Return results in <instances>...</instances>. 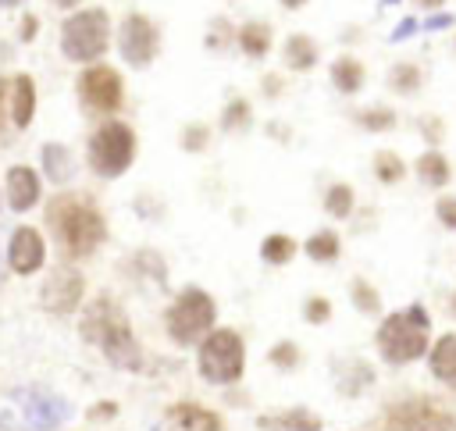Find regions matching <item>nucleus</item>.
Segmentation results:
<instances>
[{"mask_svg": "<svg viewBox=\"0 0 456 431\" xmlns=\"http://www.w3.org/2000/svg\"><path fill=\"white\" fill-rule=\"evenodd\" d=\"M78 335L89 346H96L110 367H118L125 374H139L146 367V353L132 331L125 306L107 292H100L86 303V310L78 317Z\"/></svg>", "mask_w": 456, "mask_h": 431, "instance_id": "obj_1", "label": "nucleus"}, {"mask_svg": "<svg viewBox=\"0 0 456 431\" xmlns=\"http://www.w3.org/2000/svg\"><path fill=\"white\" fill-rule=\"evenodd\" d=\"M46 228L57 239L64 260H89L107 242V217L82 192H57L46 203Z\"/></svg>", "mask_w": 456, "mask_h": 431, "instance_id": "obj_2", "label": "nucleus"}, {"mask_svg": "<svg viewBox=\"0 0 456 431\" xmlns=\"http://www.w3.org/2000/svg\"><path fill=\"white\" fill-rule=\"evenodd\" d=\"M431 313L424 303H406L378 321L374 349L388 367H410L431 353Z\"/></svg>", "mask_w": 456, "mask_h": 431, "instance_id": "obj_3", "label": "nucleus"}, {"mask_svg": "<svg viewBox=\"0 0 456 431\" xmlns=\"http://www.w3.org/2000/svg\"><path fill=\"white\" fill-rule=\"evenodd\" d=\"M217 328V303L200 285H182L164 310V331L178 349H196Z\"/></svg>", "mask_w": 456, "mask_h": 431, "instance_id": "obj_4", "label": "nucleus"}, {"mask_svg": "<svg viewBox=\"0 0 456 431\" xmlns=\"http://www.w3.org/2000/svg\"><path fill=\"white\" fill-rule=\"evenodd\" d=\"M196 374L214 388H235L246 378V338L235 328L217 324L196 346Z\"/></svg>", "mask_w": 456, "mask_h": 431, "instance_id": "obj_5", "label": "nucleus"}, {"mask_svg": "<svg viewBox=\"0 0 456 431\" xmlns=\"http://www.w3.org/2000/svg\"><path fill=\"white\" fill-rule=\"evenodd\" d=\"M378 431H456V410L438 395H403L381 410Z\"/></svg>", "mask_w": 456, "mask_h": 431, "instance_id": "obj_6", "label": "nucleus"}, {"mask_svg": "<svg viewBox=\"0 0 456 431\" xmlns=\"http://www.w3.org/2000/svg\"><path fill=\"white\" fill-rule=\"evenodd\" d=\"M86 160L100 178H121L135 160V132L125 121H103L86 146Z\"/></svg>", "mask_w": 456, "mask_h": 431, "instance_id": "obj_7", "label": "nucleus"}, {"mask_svg": "<svg viewBox=\"0 0 456 431\" xmlns=\"http://www.w3.org/2000/svg\"><path fill=\"white\" fill-rule=\"evenodd\" d=\"M110 43V18L103 7H86L64 18L61 25V50L68 61H96Z\"/></svg>", "mask_w": 456, "mask_h": 431, "instance_id": "obj_8", "label": "nucleus"}, {"mask_svg": "<svg viewBox=\"0 0 456 431\" xmlns=\"http://www.w3.org/2000/svg\"><path fill=\"white\" fill-rule=\"evenodd\" d=\"M82 299H86V274L78 267H71V264L53 267L39 285V306L46 313H53V317L75 313L82 306Z\"/></svg>", "mask_w": 456, "mask_h": 431, "instance_id": "obj_9", "label": "nucleus"}, {"mask_svg": "<svg viewBox=\"0 0 456 431\" xmlns=\"http://www.w3.org/2000/svg\"><path fill=\"white\" fill-rule=\"evenodd\" d=\"M78 100L93 114H114L125 103V85L121 75L107 64H93L78 75Z\"/></svg>", "mask_w": 456, "mask_h": 431, "instance_id": "obj_10", "label": "nucleus"}, {"mask_svg": "<svg viewBox=\"0 0 456 431\" xmlns=\"http://www.w3.org/2000/svg\"><path fill=\"white\" fill-rule=\"evenodd\" d=\"M118 50H121V57L132 68L153 64L157 53H160V32H157V25L146 14H139V11L135 14H125V21L118 28Z\"/></svg>", "mask_w": 456, "mask_h": 431, "instance_id": "obj_11", "label": "nucleus"}, {"mask_svg": "<svg viewBox=\"0 0 456 431\" xmlns=\"http://www.w3.org/2000/svg\"><path fill=\"white\" fill-rule=\"evenodd\" d=\"M46 264V239L39 228L32 224H18L7 239V267L18 274V278H28L36 271H43Z\"/></svg>", "mask_w": 456, "mask_h": 431, "instance_id": "obj_12", "label": "nucleus"}, {"mask_svg": "<svg viewBox=\"0 0 456 431\" xmlns=\"http://www.w3.org/2000/svg\"><path fill=\"white\" fill-rule=\"evenodd\" d=\"M331 381L342 399H360L378 385V370L363 356H342V360H331Z\"/></svg>", "mask_w": 456, "mask_h": 431, "instance_id": "obj_13", "label": "nucleus"}, {"mask_svg": "<svg viewBox=\"0 0 456 431\" xmlns=\"http://www.w3.org/2000/svg\"><path fill=\"white\" fill-rule=\"evenodd\" d=\"M4 196H7V207H11L14 214L32 210V207L39 203V196H43L39 171H32L28 164H14V167H7V175H4Z\"/></svg>", "mask_w": 456, "mask_h": 431, "instance_id": "obj_14", "label": "nucleus"}, {"mask_svg": "<svg viewBox=\"0 0 456 431\" xmlns=\"http://www.w3.org/2000/svg\"><path fill=\"white\" fill-rule=\"evenodd\" d=\"M164 417L178 427V431H228L224 417L214 406H203L196 399H178L164 410Z\"/></svg>", "mask_w": 456, "mask_h": 431, "instance_id": "obj_15", "label": "nucleus"}, {"mask_svg": "<svg viewBox=\"0 0 456 431\" xmlns=\"http://www.w3.org/2000/svg\"><path fill=\"white\" fill-rule=\"evenodd\" d=\"M260 431H324V417L310 406H285V410H267L256 413Z\"/></svg>", "mask_w": 456, "mask_h": 431, "instance_id": "obj_16", "label": "nucleus"}, {"mask_svg": "<svg viewBox=\"0 0 456 431\" xmlns=\"http://www.w3.org/2000/svg\"><path fill=\"white\" fill-rule=\"evenodd\" d=\"M71 417V406L61 395H32L25 399V424L32 431H53Z\"/></svg>", "mask_w": 456, "mask_h": 431, "instance_id": "obj_17", "label": "nucleus"}, {"mask_svg": "<svg viewBox=\"0 0 456 431\" xmlns=\"http://www.w3.org/2000/svg\"><path fill=\"white\" fill-rule=\"evenodd\" d=\"M428 370H431V378H435L442 388L456 392V331H445V335H438V338L431 342Z\"/></svg>", "mask_w": 456, "mask_h": 431, "instance_id": "obj_18", "label": "nucleus"}, {"mask_svg": "<svg viewBox=\"0 0 456 431\" xmlns=\"http://www.w3.org/2000/svg\"><path fill=\"white\" fill-rule=\"evenodd\" d=\"M413 175H417V182L428 185V189H445V185L452 182V164H449V157H445L442 150H424V153L413 160Z\"/></svg>", "mask_w": 456, "mask_h": 431, "instance_id": "obj_19", "label": "nucleus"}, {"mask_svg": "<svg viewBox=\"0 0 456 431\" xmlns=\"http://www.w3.org/2000/svg\"><path fill=\"white\" fill-rule=\"evenodd\" d=\"M39 164H43L46 182H53V185H68L71 175H75V160H71L68 146H61V142H43V150H39Z\"/></svg>", "mask_w": 456, "mask_h": 431, "instance_id": "obj_20", "label": "nucleus"}, {"mask_svg": "<svg viewBox=\"0 0 456 431\" xmlns=\"http://www.w3.org/2000/svg\"><path fill=\"white\" fill-rule=\"evenodd\" d=\"M303 253L314 260V264H335L342 256V235L335 228H317L303 239Z\"/></svg>", "mask_w": 456, "mask_h": 431, "instance_id": "obj_21", "label": "nucleus"}, {"mask_svg": "<svg viewBox=\"0 0 456 431\" xmlns=\"http://www.w3.org/2000/svg\"><path fill=\"white\" fill-rule=\"evenodd\" d=\"M349 303H353V310L363 313V317H385L381 292H378V285H374L370 278H363V274H353V278H349Z\"/></svg>", "mask_w": 456, "mask_h": 431, "instance_id": "obj_22", "label": "nucleus"}, {"mask_svg": "<svg viewBox=\"0 0 456 431\" xmlns=\"http://www.w3.org/2000/svg\"><path fill=\"white\" fill-rule=\"evenodd\" d=\"M328 75H331V85H335L342 96L360 93L363 82H367V71H363V64H360L356 57H335L331 68H328Z\"/></svg>", "mask_w": 456, "mask_h": 431, "instance_id": "obj_23", "label": "nucleus"}, {"mask_svg": "<svg viewBox=\"0 0 456 431\" xmlns=\"http://www.w3.org/2000/svg\"><path fill=\"white\" fill-rule=\"evenodd\" d=\"M235 43H239V50H242L246 57L260 61V57H267V50H271V25L253 18V21H246V25L235 28Z\"/></svg>", "mask_w": 456, "mask_h": 431, "instance_id": "obj_24", "label": "nucleus"}, {"mask_svg": "<svg viewBox=\"0 0 456 431\" xmlns=\"http://www.w3.org/2000/svg\"><path fill=\"white\" fill-rule=\"evenodd\" d=\"M321 207H324V214H328L331 221H349V217L356 214V189H353L349 182H331V185L324 189Z\"/></svg>", "mask_w": 456, "mask_h": 431, "instance_id": "obj_25", "label": "nucleus"}, {"mask_svg": "<svg viewBox=\"0 0 456 431\" xmlns=\"http://www.w3.org/2000/svg\"><path fill=\"white\" fill-rule=\"evenodd\" d=\"M296 253H299V242L289 232H267L260 239V260L267 267H285V264H292Z\"/></svg>", "mask_w": 456, "mask_h": 431, "instance_id": "obj_26", "label": "nucleus"}, {"mask_svg": "<svg viewBox=\"0 0 456 431\" xmlns=\"http://www.w3.org/2000/svg\"><path fill=\"white\" fill-rule=\"evenodd\" d=\"M317 43L306 36V32H292L289 39H285V50H281V57H285V64L292 68V71H310L314 64H317Z\"/></svg>", "mask_w": 456, "mask_h": 431, "instance_id": "obj_27", "label": "nucleus"}, {"mask_svg": "<svg viewBox=\"0 0 456 431\" xmlns=\"http://www.w3.org/2000/svg\"><path fill=\"white\" fill-rule=\"evenodd\" d=\"M36 114V82L28 75H18L14 78V93H11V118H14V128H28Z\"/></svg>", "mask_w": 456, "mask_h": 431, "instance_id": "obj_28", "label": "nucleus"}, {"mask_svg": "<svg viewBox=\"0 0 456 431\" xmlns=\"http://www.w3.org/2000/svg\"><path fill=\"white\" fill-rule=\"evenodd\" d=\"M125 267L135 274V278H150V281H157V285H164L167 281V264H164V256L157 253V249H135L128 260H125Z\"/></svg>", "mask_w": 456, "mask_h": 431, "instance_id": "obj_29", "label": "nucleus"}, {"mask_svg": "<svg viewBox=\"0 0 456 431\" xmlns=\"http://www.w3.org/2000/svg\"><path fill=\"white\" fill-rule=\"evenodd\" d=\"M303 346L296 342V338H278V342H271V349H267V363L274 367V370H281V374H296L299 367H303Z\"/></svg>", "mask_w": 456, "mask_h": 431, "instance_id": "obj_30", "label": "nucleus"}, {"mask_svg": "<svg viewBox=\"0 0 456 431\" xmlns=\"http://www.w3.org/2000/svg\"><path fill=\"white\" fill-rule=\"evenodd\" d=\"M370 171L381 185H399L406 178V160L395 150H378L374 160H370Z\"/></svg>", "mask_w": 456, "mask_h": 431, "instance_id": "obj_31", "label": "nucleus"}, {"mask_svg": "<svg viewBox=\"0 0 456 431\" xmlns=\"http://www.w3.org/2000/svg\"><path fill=\"white\" fill-rule=\"evenodd\" d=\"M420 82H424V75H420V68L410 64V61L388 68V89L399 93V96H413V93L420 89Z\"/></svg>", "mask_w": 456, "mask_h": 431, "instance_id": "obj_32", "label": "nucleus"}, {"mask_svg": "<svg viewBox=\"0 0 456 431\" xmlns=\"http://www.w3.org/2000/svg\"><path fill=\"white\" fill-rule=\"evenodd\" d=\"M253 125V107L246 96H232L224 107H221V128L224 132H246Z\"/></svg>", "mask_w": 456, "mask_h": 431, "instance_id": "obj_33", "label": "nucleus"}, {"mask_svg": "<svg viewBox=\"0 0 456 431\" xmlns=\"http://www.w3.org/2000/svg\"><path fill=\"white\" fill-rule=\"evenodd\" d=\"M353 118H356V125L367 128V132H388V128L395 125V110L385 107V103H370V107L356 110Z\"/></svg>", "mask_w": 456, "mask_h": 431, "instance_id": "obj_34", "label": "nucleus"}, {"mask_svg": "<svg viewBox=\"0 0 456 431\" xmlns=\"http://www.w3.org/2000/svg\"><path fill=\"white\" fill-rule=\"evenodd\" d=\"M299 313H303V321H306V324L321 328V324H328V321H331L335 306H331V299H328V296H321V292H310V296L303 299Z\"/></svg>", "mask_w": 456, "mask_h": 431, "instance_id": "obj_35", "label": "nucleus"}, {"mask_svg": "<svg viewBox=\"0 0 456 431\" xmlns=\"http://www.w3.org/2000/svg\"><path fill=\"white\" fill-rule=\"evenodd\" d=\"M178 146L185 153H203L210 146V128L207 125H185L182 135H178Z\"/></svg>", "mask_w": 456, "mask_h": 431, "instance_id": "obj_36", "label": "nucleus"}, {"mask_svg": "<svg viewBox=\"0 0 456 431\" xmlns=\"http://www.w3.org/2000/svg\"><path fill=\"white\" fill-rule=\"evenodd\" d=\"M435 221L445 228V232H456V192H442L435 199Z\"/></svg>", "mask_w": 456, "mask_h": 431, "instance_id": "obj_37", "label": "nucleus"}, {"mask_svg": "<svg viewBox=\"0 0 456 431\" xmlns=\"http://www.w3.org/2000/svg\"><path fill=\"white\" fill-rule=\"evenodd\" d=\"M118 413H121V406H118L114 399H96V403L86 410V420H89V424H110Z\"/></svg>", "mask_w": 456, "mask_h": 431, "instance_id": "obj_38", "label": "nucleus"}, {"mask_svg": "<svg viewBox=\"0 0 456 431\" xmlns=\"http://www.w3.org/2000/svg\"><path fill=\"white\" fill-rule=\"evenodd\" d=\"M232 39H235V28H232L224 18H214L210 36H207V46H210V50H221V46H228Z\"/></svg>", "mask_w": 456, "mask_h": 431, "instance_id": "obj_39", "label": "nucleus"}, {"mask_svg": "<svg viewBox=\"0 0 456 431\" xmlns=\"http://www.w3.org/2000/svg\"><path fill=\"white\" fill-rule=\"evenodd\" d=\"M452 21H456V18H452L449 11H431V14L420 21V28H424V32H442V28H452Z\"/></svg>", "mask_w": 456, "mask_h": 431, "instance_id": "obj_40", "label": "nucleus"}, {"mask_svg": "<svg viewBox=\"0 0 456 431\" xmlns=\"http://www.w3.org/2000/svg\"><path fill=\"white\" fill-rule=\"evenodd\" d=\"M420 135L431 142V150H438V142H442L445 128H442V121H438V118H424V121H420Z\"/></svg>", "mask_w": 456, "mask_h": 431, "instance_id": "obj_41", "label": "nucleus"}, {"mask_svg": "<svg viewBox=\"0 0 456 431\" xmlns=\"http://www.w3.org/2000/svg\"><path fill=\"white\" fill-rule=\"evenodd\" d=\"M417 28H420V21H417V18H403V21L392 28V36H388V39H392V43H403V39H410Z\"/></svg>", "mask_w": 456, "mask_h": 431, "instance_id": "obj_42", "label": "nucleus"}, {"mask_svg": "<svg viewBox=\"0 0 456 431\" xmlns=\"http://www.w3.org/2000/svg\"><path fill=\"white\" fill-rule=\"evenodd\" d=\"M281 89H285L281 75H274V71H271V75H264V96H267V100H278V96H281Z\"/></svg>", "mask_w": 456, "mask_h": 431, "instance_id": "obj_43", "label": "nucleus"}, {"mask_svg": "<svg viewBox=\"0 0 456 431\" xmlns=\"http://www.w3.org/2000/svg\"><path fill=\"white\" fill-rule=\"evenodd\" d=\"M32 36H36V18L28 14V18L21 21V39H32Z\"/></svg>", "mask_w": 456, "mask_h": 431, "instance_id": "obj_44", "label": "nucleus"}, {"mask_svg": "<svg viewBox=\"0 0 456 431\" xmlns=\"http://www.w3.org/2000/svg\"><path fill=\"white\" fill-rule=\"evenodd\" d=\"M413 4H417L420 11H428V14H431V11H442V4H445V0H413Z\"/></svg>", "mask_w": 456, "mask_h": 431, "instance_id": "obj_45", "label": "nucleus"}, {"mask_svg": "<svg viewBox=\"0 0 456 431\" xmlns=\"http://www.w3.org/2000/svg\"><path fill=\"white\" fill-rule=\"evenodd\" d=\"M306 0H281V7H289V11H296V7H303Z\"/></svg>", "mask_w": 456, "mask_h": 431, "instance_id": "obj_46", "label": "nucleus"}, {"mask_svg": "<svg viewBox=\"0 0 456 431\" xmlns=\"http://www.w3.org/2000/svg\"><path fill=\"white\" fill-rule=\"evenodd\" d=\"M449 313H452V321H456V292L449 296Z\"/></svg>", "mask_w": 456, "mask_h": 431, "instance_id": "obj_47", "label": "nucleus"}, {"mask_svg": "<svg viewBox=\"0 0 456 431\" xmlns=\"http://www.w3.org/2000/svg\"><path fill=\"white\" fill-rule=\"evenodd\" d=\"M21 0H0V7H18Z\"/></svg>", "mask_w": 456, "mask_h": 431, "instance_id": "obj_48", "label": "nucleus"}, {"mask_svg": "<svg viewBox=\"0 0 456 431\" xmlns=\"http://www.w3.org/2000/svg\"><path fill=\"white\" fill-rule=\"evenodd\" d=\"M4 93H7V82L0 78V107H4Z\"/></svg>", "mask_w": 456, "mask_h": 431, "instance_id": "obj_49", "label": "nucleus"}, {"mask_svg": "<svg viewBox=\"0 0 456 431\" xmlns=\"http://www.w3.org/2000/svg\"><path fill=\"white\" fill-rule=\"evenodd\" d=\"M53 4H61V7H75L78 0H53Z\"/></svg>", "mask_w": 456, "mask_h": 431, "instance_id": "obj_50", "label": "nucleus"}, {"mask_svg": "<svg viewBox=\"0 0 456 431\" xmlns=\"http://www.w3.org/2000/svg\"><path fill=\"white\" fill-rule=\"evenodd\" d=\"M392 4H399V0H378V7H392Z\"/></svg>", "mask_w": 456, "mask_h": 431, "instance_id": "obj_51", "label": "nucleus"}, {"mask_svg": "<svg viewBox=\"0 0 456 431\" xmlns=\"http://www.w3.org/2000/svg\"><path fill=\"white\" fill-rule=\"evenodd\" d=\"M0 278H4V267H0Z\"/></svg>", "mask_w": 456, "mask_h": 431, "instance_id": "obj_52", "label": "nucleus"}]
</instances>
